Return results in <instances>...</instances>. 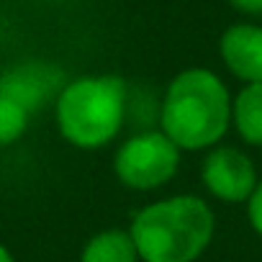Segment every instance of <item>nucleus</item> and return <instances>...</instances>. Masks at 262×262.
Here are the masks:
<instances>
[{
    "label": "nucleus",
    "mask_w": 262,
    "mask_h": 262,
    "mask_svg": "<svg viewBox=\"0 0 262 262\" xmlns=\"http://www.w3.org/2000/svg\"><path fill=\"white\" fill-rule=\"evenodd\" d=\"M123 113L126 85L113 75L72 80L57 98L59 131L80 149H98L108 144L123 126Z\"/></svg>",
    "instance_id": "7ed1b4c3"
},
{
    "label": "nucleus",
    "mask_w": 262,
    "mask_h": 262,
    "mask_svg": "<svg viewBox=\"0 0 262 262\" xmlns=\"http://www.w3.org/2000/svg\"><path fill=\"white\" fill-rule=\"evenodd\" d=\"M247 216H249L252 229L262 236V183H257V188L247 198Z\"/></svg>",
    "instance_id": "9b49d317"
},
{
    "label": "nucleus",
    "mask_w": 262,
    "mask_h": 262,
    "mask_svg": "<svg viewBox=\"0 0 262 262\" xmlns=\"http://www.w3.org/2000/svg\"><path fill=\"white\" fill-rule=\"evenodd\" d=\"M0 262H13V257H11V252L6 247H0Z\"/></svg>",
    "instance_id": "ddd939ff"
},
{
    "label": "nucleus",
    "mask_w": 262,
    "mask_h": 262,
    "mask_svg": "<svg viewBox=\"0 0 262 262\" xmlns=\"http://www.w3.org/2000/svg\"><path fill=\"white\" fill-rule=\"evenodd\" d=\"M231 6L244 13H262V0H231Z\"/></svg>",
    "instance_id": "f8f14e48"
},
{
    "label": "nucleus",
    "mask_w": 262,
    "mask_h": 262,
    "mask_svg": "<svg viewBox=\"0 0 262 262\" xmlns=\"http://www.w3.org/2000/svg\"><path fill=\"white\" fill-rule=\"evenodd\" d=\"M203 185L211 195L226 203H242L257 188V172L244 152L234 147H219L203 162Z\"/></svg>",
    "instance_id": "423d86ee"
},
{
    "label": "nucleus",
    "mask_w": 262,
    "mask_h": 262,
    "mask_svg": "<svg viewBox=\"0 0 262 262\" xmlns=\"http://www.w3.org/2000/svg\"><path fill=\"white\" fill-rule=\"evenodd\" d=\"M180 165V147L167 139L162 131H144L126 139L113 160L116 178L134 188L152 190L172 180Z\"/></svg>",
    "instance_id": "20e7f679"
},
{
    "label": "nucleus",
    "mask_w": 262,
    "mask_h": 262,
    "mask_svg": "<svg viewBox=\"0 0 262 262\" xmlns=\"http://www.w3.org/2000/svg\"><path fill=\"white\" fill-rule=\"evenodd\" d=\"M231 118L247 144L262 147V82H249L231 105Z\"/></svg>",
    "instance_id": "1a4fd4ad"
},
{
    "label": "nucleus",
    "mask_w": 262,
    "mask_h": 262,
    "mask_svg": "<svg viewBox=\"0 0 262 262\" xmlns=\"http://www.w3.org/2000/svg\"><path fill=\"white\" fill-rule=\"evenodd\" d=\"M128 234L144 262H193L213 236V211L198 195H175L142 208Z\"/></svg>",
    "instance_id": "f03ea898"
},
{
    "label": "nucleus",
    "mask_w": 262,
    "mask_h": 262,
    "mask_svg": "<svg viewBox=\"0 0 262 262\" xmlns=\"http://www.w3.org/2000/svg\"><path fill=\"white\" fill-rule=\"evenodd\" d=\"M29 111H24L18 103L8 100L0 95V147H8L16 139H21V134L29 126Z\"/></svg>",
    "instance_id": "9d476101"
},
{
    "label": "nucleus",
    "mask_w": 262,
    "mask_h": 262,
    "mask_svg": "<svg viewBox=\"0 0 262 262\" xmlns=\"http://www.w3.org/2000/svg\"><path fill=\"white\" fill-rule=\"evenodd\" d=\"M160 121L162 134L180 149L213 147L231 121L229 90L211 70H185L170 82Z\"/></svg>",
    "instance_id": "f257e3e1"
},
{
    "label": "nucleus",
    "mask_w": 262,
    "mask_h": 262,
    "mask_svg": "<svg viewBox=\"0 0 262 262\" xmlns=\"http://www.w3.org/2000/svg\"><path fill=\"white\" fill-rule=\"evenodd\" d=\"M64 72L47 62H26L0 75V95L34 113L52 100L57 103L64 88Z\"/></svg>",
    "instance_id": "39448f33"
},
{
    "label": "nucleus",
    "mask_w": 262,
    "mask_h": 262,
    "mask_svg": "<svg viewBox=\"0 0 262 262\" xmlns=\"http://www.w3.org/2000/svg\"><path fill=\"white\" fill-rule=\"evenodd\" d=\"M224 64L247 85L262 82V29L252 24H236L221 36Z\"/></svg>",
    "instance_id": "0eeeda50"
},
{
    "label": "nucleus",
    "mask_w": 262,
    "mask_h": 262,
    "mask_svg": "<svg viewBox=\"0 0 262 262\" xmlns=\"http://www.w3.org/2000/svg\"><path fill=\"white\" fill-rule=\"evenodd\" d=\"M80 262H139V252L128 231L105 229L85 244Z\"/></svg>",
    "instance_id": "6e6552de"
}]
</instances>
